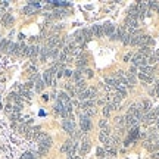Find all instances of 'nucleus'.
Here are the masks:
<instances>
[{
  "label": "nucleus",
  "mask_w": 159,
  "mask_h": 159,
  "mask_svg": "<svg viewBox=\"0 0 159 159\" xmlns=\"http://www.w3.org/2000/svg\"><path fill=\"white\" fill-rule=\"evenodd\" d=\"M156 62H158V56H156V55H150V56L147 58V65H149V64L152 65V64H156Z\"/></svg>",
  "instance_id": "nucleus-25"
},
{
  "label": "nucleus",
  "mask_w": 159,
  "mask_h": 159,
  "mask_svg": "<svg viewBox=\"0 0 159 159\" xmlns=\"http://www.w3.org/2000/svg\"><path fill=\"white\" fill-rule=\"evenodd\" d=\"M125 33H127L125 27H118V28L115 30L114 35L111 37V40H121V41H122V37L125 35Z\"/></svg>",
  "instance_id": "nucleus-6"
},
{
  "label": "nucleus",
  "mask_w": 159,
  "mask_h": 159,
  "mask_svg": "<svg viewBox=\"0 0 159 159\" xmlns=\"http://www.w3.org/2000/svg\"><path fill=\"white\" fill-rule=\"evenodd\" d=\"M97 156L99 158H105L106 156V150L102 149V147H97Z\"/></svg>",
  "instance_id": "nucleus-27"
},
{
  "label": "nucleus",
  "mask_w": 159,
  "mask_h": 159,
  "mask_svg": "<svg viewBox=\"0 0 159 159\" xmlns=\"http://www.w3.org/2000/svg\"><path fill=\"white\" fill-rule=\"evenodd\" d=\"M80 127H81L83 133H89L91 130V119L86 115H81L80 116Z\"/></svg>",
  "instance_id": "nucleus-1"
},
{
  "label": "nucleus",
  "mask_w": 159,
  "mask_h": 159,
  "mask_svg": "<svg viewBox=\"0 0 159 159\" xmlns=\"http://www.w3.org/2000/svg\"><path fill=\"white\" fill-rule=\"evenodd\" d=\"M47 152H49V149H47V147H43V146H38V152H37V153H38L40 156H44V155L47 153Z\"/></svg>",
  "instance_id": "nucleus-26"
},
{
  "label": "nucleus",
  "mask_w": 159,
  "mask_h": 159,
  "mask_svg": "<svg viewBox=\"0 0 159 159\" xmlns=\"http://www.w3.org/2000/svg\"><path fill=\"white\" fill-rule=\"evenodd\" d=\"M37 55H40V47L38 46H28V52H27V56L31 58L33 61L37 58Z\"/></svg>",
  "instance_id": "nucleus-7"
},
{
  "label": "nucleus",
  "mask_w": 159,
  "mask_h": 159,
  "mask_svg": "<svg viewBox=\"0 0 159 159\" xmlns=\"http://www.w3.org/2000/svg\"><path fill=\"white\" fill-rule=\"evenodd\" d=\"M111 111H112V106L111 105H105L103 106V116H109Z\"/></svg>",
  "instance_id": "nucleus-24"
},
{
  "label": "nucleus",
  "mask_w": 159,
  "mask_h": 159,
  "mask_svg": "<svg viewBox=\"0 0 159 159\" xmlns=\"http://www.w3.org/2000/svg\"><path fill=\"white\" fill-rule=\"evenodd\" d=\"M156 56H159V52H158V55H156Z\"/></svg>",
  "instance_id": "nucleus-35"
},
{
  "label": "nucleus",
  "mask_w": 159,
  "mask_h": 159,
  "mask_svg": "<svg viewBox=\"0 0 159 159\" xmlns=\"http://www.w3.org/2000/svg\"><path fill=\"white\" fill-rule=\"evenodd\" d=\"M90 147H91V141L87 140V138H84L81 141V146H80V155H86L90 150Z\"/></svg>",
  "instance_id": "nucleus-8"
},
{
  "label": "nucleus",
  "mask_w": 159,
  "mask_h": 159,
  "mask_svg": "<svg viewBox=\"0 0 159 159\" xmlns=\"http://www.w3.org/2000/svg\"><path fill=\"white\" fill-rule=\"evenodd\" d=\"M102 28H103V35H108L109 38L114 35V33H115V25L112 22H105L103 25H102Z\"/></svg>",
  "instance_id": "nucleus-5"
},
{
  "label": "nucleus",
  "mask_w": 159,
  "mask_h": 159,
  "mask_svg": "<svg viewBox=\"0 0 159 159\" xmlns=\"http://www.w3.org/2000/svg\"><path fill=\"white\" fill-rule=\"evenodd\" d=\"M140 74H144V75H149V77H152V74H153V68H152L150 65H146V67L140 68Z\"/></svg>",
  "instance_id": "nucleus-15"
},
{
  "label": "nucleus",
  "mask_w": 159,
  "mask_h": 159,
  "mask_svg": "<svg viewBox=\"0 0 159 159\" xmlns=\"http://www.w3.org/2000/svg\"><path fill=\"white\" fill-rule=\"evenodd\" d=\"M90 33L93 37H102L103 35V28H102V25H93L90 28Z\"/></svg>",
  "instance_id": "nucleus-9"
},
{
  "label": "nucleus",
  "mask_w": 159,
  "mask_h": 159,
  "mask_svg": "<svg viewBox=\"0 0 159 159\" xmlns=\"http://www.w3.org/2000/svg\"><path fill=\"white\" fill-rule=\"evenodd\" d=\"M35 10H37V9H35V7H33L31 4H27V6L24 7V13H25V15H33Z\"/></svg>",
  "instance_id": "nucleus-18"
},
{
  "label": "nucleus",
  "mask_w": 159,
  "mask_h": 159,
  "mask_svg": "<svg viewBox=\"0 0 159 159\" xmlns=\"http://www.w3.org/2000/svg\"><path fill=\"white\" fill-rule=\"evenodd\" d=\"M7 43H9V40H6V38H1V41H0V52H6Z\"/></svg>",
  "instance_id": "nucleus-22"
},
{
  "label": "nucleus",
  "mask_w": 159,
  "mask_h": 159,
  "mask_svg": "<svg viewBox=\"0 0 159 159\" xmlns=\"http://www.w3.org/2000/svg\"><path fill=\"white\" fill-rule=\"evenodd\" d=\"M105 150H106V153H108V155H111V156H115V155H116V149L112 147V146H106V149H105Z\"/></svg>",
  "instance_id": "nucleus-23"
},
{
  "label": "nucleus",
  "mask_w": 159,
  "mask_h": 159,
  "mask_svg": "<svg viewBox=\"0 0 159 159\" xmlns=\"http://www.w3.org/2000/svg\"><path fill=\"white\" fill-rule=\"evenodd\" d=\"M81 35H83V40H84L86 43H87L91 37H93V35H91V33H90V30H81Z\"/></svg>",
  "instance_id": "nucleus-17"
},
{
  "label": "nucleus",
  "mask_w": 159,
  "mask_h": 159,
  "mask_svg": "<svg viewBox=\"0 0 159 159\" xmlns=\"http://www.w3.org/2000/svg\"><path fill=\"white\" fill-rule=\"evenodd\" d=\"M138 78H140L141 81H144V83H152V81H153V78H152V77L144 75V74H140V72H138Z\"/></svg>",
  "instance_id": "nucleus-21"
},
{
  "label": "nucleus",
  "mask_w": 159,
  "mask_h": 159,
  "mask_svg": "<svg viewBox=\"0 0 159 159\" xmlns=\"http://www.w3.org/2000/svg\"><path fill=\"white\" fill-rule=\"evenodd\" d=\"M64 75H65V77H71V75H72V72H71L69 69H65V72H64Z\"/></svg>",
  "instance_id": "nucleus-32"
},
{
  "label": "nucleus",
  "mask_w": 159,
  "mask_h": 159,
  "mask_svg": "<svg viewBox=\"0 0 159 159\" xmlns=\"http://www.w3.org/2000/svg\"><path fill=\"white\" fill-rule=\"evenodd\" d=\"M138 53H140V55H143L144 58H149V56L152 55V49H150L149 46H141V47H140V50H138Z\"/></svg>",
  "instance_id": "nucleus-13"
},
{
  "label": "nucleus",
  "mask_w": 159,
  "mask_h": 159,
  "mask_svg": "<svg viewBox=\"0 0 159 159\" xmlns=\"http://www.w3.org/2000/svg\"><path fill=\"white\" fill-rule=\"evenodd\" d=\"M13 16L10 15V13H4L3 16H1V24L4 25V27H10V25H13Z\"/></svg>",
  "instance_id": "nucleus-10"
},
{
  "label": "nucleus",
  "mask_w": 159,
  "mask_h": 159,
  "mask_svg": "<svg viewBox=\"0 0 159 159\" xmlns=\"http://www.w3.org/2000/svg\"><path fill=\"white\" fill-rule=\"evenodd\" d=\"M49 53H50V49H49L47 46L43 47V49H40V61H41V62H46V61H47Z\"/></svg>",
  "instance_id": "nucleus-12"
},
{
  "label": "nucleus",
  "mask_w": 159,
  "mask_h": 159,
  "mask_svg": "<svg viewBox=\"0 0 159 159\" xmlns=\"http://www.w3.org/2000/svg\"><path fill=\"white\" fill-rule=\"evenodd\" d=\"M159 116V108L156 109H153V111H150V112H147V114L143 116V121L146 122V124H150V122H153V121H156Z\"/></svg>",
  "instance_id": "nucleus-4"
},
{
  "label": "nucleus",
  "mask_w": 159,
  "mask_h": 159,
  "mask_svg": "<svg viewBox=\"0 0 159 159\" xmlns=\"http://www.w3.org/2000/svg\"><path fill=\"white\" fill-rule=\"evenodd\" d=\"M96 94H97L96 89H94V87H90V89H86L83 93H80L77 97H78V99H81V100H91Z\"/></svg>",
  "instance_id": "nucleus-2"
},
{
  "label": "nucleus",
  "mask_w": 159,
  "mask_h": 159,
  "mask_svg": "<svg viewBox=\"0 0 159 159\" xmlns=\"http://www.w3.org/2000/svg\"><path fill=\"white\" fill-rule=\"evenodd\" d=\"M141 108H143V114L144 115L147 114V112H150V108H152L150 100H143V102H141Z\"/></svg>",
  "instance_id": "nucleus-14"
},
{
  "label": "nucleus",
  "mask_w": 159,
  "mask_h": 159,
  "mask_svg": "<svg viewBox=\"0 0 159 159\" xmlns=\"http://www.w3.org/2000/svg\"><path fill=\"white\" fill-rule=\"evenodd\" d=\"M125 80H127V83H128V86H130V87H133V86L136 84V77H134V75H131L130 72H128V74H125Z\"/></svg>",
  "instance_id": "nucleus-16"
},
{
  "label": "nucleus",
  "mask_w": 159,
  "mask_h": 159,
  "mask_svg": "<svg viewBox=\"0 0 159 159\" xmlns=\"http://www.w3.org/2000/svg\"><path fill=\"white\" fill-rule=\"evenodd\" d=\"M58 59H59V62H65V61H67V53H64V52L59 53V58H58Z\"/></svg>",
  "instance_id": "nucleus-29"
},
{
  "label": "nucleus",
  "mask_w": 159,
  "mask_h": 159,
  "mask_svg": "<svg viewBox=\"0 0 159 159\" xmlns=\"http://www.w3.org/2000/svg\"><path fill=\"white\" fill-rule=\"evenodd\" d=\"M62 128L72 136V133L75 131V122H74V119L72 118H67V119H64L62 121Z\"/></svg>",
  "instance_id": "nucleus-3"
},
{
  "label": "nucleus",
  "mask_w": 159,
  "mask_h": 159,
  "mask_svg": "<svg viewBox=\"0 0 159 159\" xmlns=\"http://www.w3.org/2000/svg\"><path fill=\"white\" fill-rule=\"evenodd\" d=\"M0 15H4V7L0 6Z\"/></svg>",
  "instance_id": "nucleus-34"
},
{
  "label": "nucleus",
  "mask_w": 159,
  "mask_h": 159,
  "mask_svg": "<svg viewBox=\"0 0 159 159\" xmlns=\"http://www.w3.org/2000/svg\"><path fill=\"white\" fill-rule=\"evenodd\" d=\"M87 65V59L83 56V58H80L78 61H77V67H78V69H83L84 67Z\"/></svg>",
  "instance_id": "nucleus-19"
},
{
  "label": "nucleus",
  "mask_w": 159,
  "mask_h": 159,
  "mask_svg": "<svg viewBox=\"0 0 159 159\" xmlns=\"http://www.w3.org/2000/svg\"><path fill=\"white\" fill-rule=\"evenodd\" d=\"M152 158H153V159H159V150H158V152H155V153L152 155Z\"/></svg>",
  "instance_id": "nucleus-33"
},
{
  "label": "nucleus",
  "mask_w": 159,
  "mask_h": 159,
  "mask_svg": "<svg viewBox=\"0 0 159 159\" xmlns=\"http://www.w3.org/2000/svg\"><path fill=\"white\" fill-rule=\"evenodd\" d=\"M67 91H68V96L69 97H74V96H77V90H75V87H72L71 84L67 86Z\"/></svg>",
  "instance_id": "nucleus-20"
},
{
  "label": "nucleus",
  "mask_w": 159,
  "mask_h": 159,
  "mask_svg": "<svg viewBox=\"0 0 159 159\" xmlns=\"http://www.w3.org/2000/svg\"><path fill=\"white\" fill-rule=\"evenodd\" d=\"M84 72H86V77H87V78H93V75H94L93 69H86Z\"/></svg>",
  "instance_id": "nucleus-30"
},
{
  "label": "nucleus",
  "mask_w": 159,
  "mask_h": 159,
  "mask_svg": "<svg viewBox=\"0 0 159 159\" xmlns=\"http://www.w3.org/2000/svg\"><path fill=\"white\" fill-rule=\"evenodd\" d=\"M131 58H133V55H131V53H127V55L124 56V61H125V62H128Z\"/></svg>",
  "instance_id": "nucleus-31"
},
{
  "label": "nucleus",
  "mask_w": 159,
  "mask_h": 159,
  "mask_svg": "<svg viewBox=\"0 0 159 159\" xmlns=\"http://www.w3.org/2000/svg\"><path fill=\"white\" fill-rule=\"evenodd\" d=\"M74 143H75L74 140H67V141H65V143L62 144V147H61V150H62L64 153H68L69 150L72 149V146H74Z\"/></svg>",
  "instance_id": "nucleus-11"
},
{
  "label": "nucleus",
  "mask_w": 159,
  "mask_h": 159,
  "mask_svg": "<svg viewBox=\"0 0 159 159\" xmlns=\"http://www.w3.org/2000/svg\"><path fill=\"white\" fill-rule=\"evenodd\" d=\"M99 125H100V128L106 130V128H108V122H106V119H100V121H99Z\"/></svg>",
  "instance_id": "nucleus-28"
}]
</instances>
